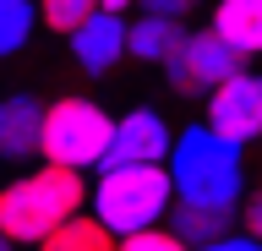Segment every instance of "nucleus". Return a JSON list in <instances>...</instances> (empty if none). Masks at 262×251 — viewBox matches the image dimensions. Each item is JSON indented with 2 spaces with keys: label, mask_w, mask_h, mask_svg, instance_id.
Here are the masks:
<instances>
[{
  "label": "nucleus",
  "mask_w": 262,
  "mask_h": 251,
  "mask_svg": "<svg viewBox=\"0 0 262 251\" xmlns=\"http://www.w3.org/2000/svg\"><path fill=\"white\" fill-rule=\"evenodd\" d=\"M88 191L93 186L77 169H55V164L28 169L0 186V235L11 246H44L66 218L88 213Z\"/></svg>",
  "instance_id": "nucleus-1"
},
{
  "label": "nucleus",
  "mask_w": 262,
  "mask_h": 251,
  "mask_svg": "<svg viewBox=\"0 0 262 251\" xmlns=\"http://www.w3.org/2000/svg\"><path fill=\"white\" fill-rule=\"evenodd\" d=\"M0 251H16V246H11V240H6V235H0Z\"/></svg>",
  "instance_id": "nucleus-20"
},
{
  "label": "nucleus",
  "mask_w": 262,
  "mask_h": 251,
  "mask_svg": "<svg viewBox=\"0 0 262 251\" xmlns=\"http://www.w3.org/2000/svg\"><path fill=\"white\" fill-rule=\"evenodd\" d=\"M33 28H38V6L33 0H0V60L28 50Z\"/></svg>",
  "instance_id": "nucleus-14"
},
{
  "label": "nucleus",
  "mask_w": 262,
  "mask_h": 251,
  "mask_svg": "<svg viewBox=\"0 0 262 251\" xmlns=\"http://www.w3.org/2000/svg\"><path fill=\"white\" fill-rule=\"evenodd\" d=\"M38 251H120V240H115L93 213H77V218H66Z\"/></svg>",
  "instance_id": "nucleus-13"
},
{
  "label": "nucleus",
  "mask_w": 262,
  "mask_h": 251,
  "mask_svg": "<svg viewBox=\"0 0 262 251\" xmlns=\"http://www.w3.org/2000/svg\"><path fill=\"white\" fill-rule=\"evenodd\" d=\"M202 251H262V246L246 240V235H224V240H213V246H202Z\"/></svg>",
  "instance_id": "nucleus-19"
},
{
  "label": "nucleus",
  "mask_w": 262,
  "mask_h": 251,
  "mask_svg": "<svg viewBox=\"0 0 262 251\" xmlns=\"http://www.w3.org/2000/svg\"><path fill=\"white\" fill-rule=\"evenodd\" d=\"M169 186L186 208H241L246 202V148L213 136L202 120L175 131L169 148Z\"/></svg>",
  "instance_id": "nucleus-2"
},
{
  "label": "nucleus",
  "mask_w": 262,
  "mask_h": 251,
  "mask_svg": "<svg viewBox=\"0 0 262 251\" xmlns=\"http://www.w3.org/2000/svg\"><path fill=\"white\" fill-rule=\"evenodd\" d=\"M246 60L229 44H219V33L213 28H196V33H186V44H180V55L164 66V77H169V87L175 93H196V99H208V93H219V87L229 82V77H241Z\"/></svg>",
  "instance_id": "nucleus-5"
},
{
  "label": "nucleus",
  "mask_w": 262,
  "mask_h": 251,
  "mask_svg": "<svg viewBox=\"0 0 262 251\" xmlns=\"http://www.w3.org/2000/svg\"><path fill=\"white\" fill-rule=\"evenodd\" d=\"M147 17H186V0H147Z\"/></svg>",
  "instance_id": "nucleus-18"
},
{
  "label": "nucleus",
  "mask_w": 262,
  "mask_h": 251,
  "mask_svg": "<svg viewBox=\"0 0 262 251\" xmlns=\"http://www.w3.org/2000/svg\"><path fill=\"white\" fill-rule=\"evenodd\" d=\"M115 142V115L104 104L82 99V93H66V99L44 104V142H38V158L55 169H104V153Z\"/></svg>",
  "instance_id": "nucleus-4"
},
{
  "label": "nucleus",
  "mask_w": 262,
  "mask_h": 251,
  "mask_svg": "<svg viewBox=\"0 0 262 251\" xmlns=\"http://www.w3.org/2000/svg\"><path fill=\"white\" fill-rule=\"evenodd\" d=\"M208 28L219 33V44H229L241 60H257L262 55V0H219Z\"/></svg>",
  "instance_id": "nucleus-10"
},
{
  "label": "nucleus",
  "mask_w": 262,
  "mask_h": 251,
  "mask_svg": "<svg viewBox=\"0 0 262 251\" xmlns=\"http://www.w3.org/2000/svg\"><path fill=\"white\" fill-rule=\"evenodd\" d=\"M175 131L159 109H126L115 115V142L104 153V169H131V164H169Z\"/></svg>",
  "instance_id": "nucleus-7"
},
{
  "label": "nucleus",
  "mask_w": 262,
  "mask_h": 251,
  "mask_svg": "<svg viewBox=\"0 0 262 251\" xmlns=\"http://www.w3.org/2000/svg\"><path fill=\"white\" fill-rule=\"evenodd\" d=\"M169 208H175V186H169V169L164 164L98 169L93 191H88V213H93L115 240L169 224Z\"/></svg>",
  "instance_id": "nucleus-3"
},
{
  "label": "nucleus",
  "mask_w": 262,
  "mask_h": 251,
  "mask_svg": "<svg viewBox=\"0 0 262 251\" xmlns=\"http://www.w3.org/2000/svg\"><path fill=\"white\" fill-rule=\"evenodd\" d=\"M120 251H191L186 240H180L169 224H159V230H142V235H126L120 240Z\"/></svg>",
  "instance_id": "nucleus-16"
},
{
  "label": "nucleus",
  "mask_w": 262,
  "mask_h": 251,
  "mask_svg": "<svg viewBox=\"0 0 262 251\" xmlns=\"http://www.w3.org/2000/svg\"><path fill=\"white\" fill-rule=\"evenodd\" d=\"M202 126H208L213 136L235 142V148L257 142V136H262V71L246 66L241 77H229L219 93H208V104H202Z\"/></svg>",
  "instance_id": "nucleus-6"
},
{
  "label": "nucleus",
  "mask_w": 262,
  "mask_h": 251,
  "mask_svg": "<svg viewBox=\"0 0 262 251\" xmlns=\"http://www.w3.org/2000/svg\"><path fill=\"white\" fill-rule=\"evenodd\" d=\"M235 224H241V208H186V202L169 208V230H175L191 251H202V246H213V240L235 235Z\"/></svg>",
  "instance_id": "nucleus-12"
},
{
  "label": "nucleus",
  "mask_w": 262,
  "mask_h": 251,
  "mask_svg": "<svg viewBox=\"0 0 262 251\" xmlns=\"http://www.w3.org/2000/svg\"><path fill=\"white\" fill-rule=\"evenodd\" d=\"M38 142H44V99H33V93L0 99V158L28 164L38 158Z\"/></svg>",
  "instance_id": "nucleus-9"
},
{
  "label": "nucleus",
  "mask_w": 262,
  "mask_h": 251,
  "mask_svg": "<svg viewBox=\"0 0 262 251\" xmlns=\"http://www.w3.org/2000/svg\"><path fill=\"white\" fill-rule=\"evenodd\" d=\"M186 22L180 17H137V22H126V55L131 60H153V66H169L180 55V44H186Z\"/></svg>",
  "instance_id": "nucleus-11"
},
{
  "label": "nucleus",
  "mask_w": 262,
  "mask_h": 251,
  "mask_svg": "<svg viewBox=\"0 0 262 251\" xmlns=\"http://www.w3.org/2000/svg\"><path fill=\"white\" fill-rule=\"evenodd\" d=\"M71 60L88 77H110L126 60V0H104L98 17L82 33H71Z\"/></svg>",
  "instance_id": "nucleus-8"
},
{
  "label": "nucleus",
  "mask_w": 262,
  "mask_h": 251,
  "mask_svg": "<svg viewBox=\"0 0 262 251\" xmlns=\"http://www.w3.org/2000/svg\"><path fill=\"white\" fill-rule=\"evenodd\" d=\"M38 17H44L49 33H66V38H71V33H82V28L98 17V6H93V0H44Z\"/></svg>",
  "instance_id": "nucleus-15"
},
{
  "label": "nucleus",
  "mask_w": 262,
  "mask_h": 251,
  "mask_svg": "<svg viewBox=\"0 0 262 251\" xmlns=\"http://www.w3.org/2000/svg\"><path fill=\"white\" fill-rule=\"evenodd\" d=\"M241 235L262 246V191H251V197L241 202Z\"/></svg>",
  "instance_id": "nucleus-17"
}]
</instances>
